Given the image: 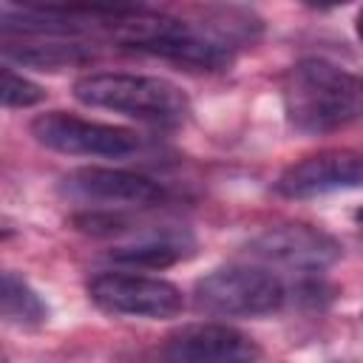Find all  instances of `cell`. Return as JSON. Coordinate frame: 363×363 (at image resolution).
I'll list each match as a JSON object with an SVG mask.
<instances>
[{
	"label": "cell",
	"instance_id": "6da1fadb",
	"mask_svg": "<svg viewBox=\"0 0 363 363\" xmlns=\"http://www.w3.org/2000/svg\"><path fill=\"white\" fill-rule=\"evenodd\" d=\"M105 31L125 48L164 57L201 71H218L233 62L241 43L255 37L258 23L252 20V14L238 9H216L210 11V17L204 11V20H187L150 9L119 6Z\"/></svg>",
	"mask_w": 363,
	"mask_h": 363
},
{
	"label": "cell",
	"instance_id": "7a4b0ae2",
	"mask_svg": "<svg viewBox=\"0 0 363 363\" xmlns=\"http://www.w3.org/2000/svg\"><path fill=\"white\" fill-rule=\"evenodd\" d=\"M286 122L303 133H329L363 116V79L337 62L306 57L281 79Z\"/></svg>",
	"mask_w": 363,
	"mask_h": 363
},
{
	"label": "cell",
	"instance_id": "3957f363",
	"mask_svg": "<svg viewBox=\"0 0 363 363\" xmlns=\"http://www.w3.org/2000/svg\"><path fill=\"white\" fill-rule=\"evenodd\" d=\"M74 96L88 108H105L150 125H182L190 116L187 94L153 74L128 71H94L74 82Z\"/></svg>",
	"mask_w": 363,
	"mask_h": 363
},
{
	"label": "cell",
	"instance_id": "277c9868",
	"mask_svg": "<svg viewBox=\"0 0 363 363\" xmlns=\"http://www.w3.org/2000/svg\"><path fill=\"white\" fill-rule=\"evenodd\" d=\"M196 306L221 318H258L278 312L286 301V286L278 275L261 267L230 264L216 267L193 286Z\"/></svg>",
	"mask_w": 363,
	"mask_h": 363
},
{
	"label": "cell",
	"instance_id": "5b68a950",
	"mask_svg": "<svg viewBox=\"0 0 363 363\" xmlns=\"http://www.w3.org/2000/svg\"><path fill=\"white\" fill-rule=\"evenodd\" d=\"M28 130L43 147L65 153V156L122 159L139 147L136 130L96 122V119H82V116H74L65 111H45V113L34 116Z\"/></svg>",
	"mask_w": 363,
	"mask_h": 363
},
{
	"label": "cell",
	"instance_id": "8992f818",
	"mask_svg": "<svg viewBox=\"0 0 363 363\" xmlns=\"http://www.w3.org/2000/svg\"><path fill=\"white\" fill-rule=\"evenodd\" d=\"M88 298L108 315L167 320L184 309V295L173 281L136 272H99L88 281Z\"/></svg>",
	"mask_w": 363,
	"mask_h": 363
},
{
	"label": "cell",
	"instance_id": "52a82bcc",
	"mask_svg": "<svg viewBox=\"0 0 363 363\" xmlns=\"http://www.w3.org/2000/svg\"><path fill=\"white\" fill-rule=\"evenodd\" d=\"M57 187L68 201L85 204L88 210L99 213H128L150 207L164 196L153 179L119 167H77L68 170Z\"/></svg>",
	"mask_w": 363,
	"mask_h": 363
},
{
	"label": "cell",
	"instance_id": "ba28073f",
	"mask_svg": "<svg viewBox=\"0 0 363 363\" xmlns=\"http://www.w3.org/2000/svg\"><path fill=\"white\" fill-rule=\"evenodd\" d=\"M275 193L286 199H312L337 190L363 187V150L323 147L286 164L275 179Z\"/></svg>",
	"mask_w": 363,
	"mask_h": 363
},
{
	"label": "cell",
	"instance_id": "9c48e42d",
	"mask_svg": "<svg viewBox=\"0 0 363 363\" xmlns=\"http://www.w3.org/2000/svg\"><path fill=\"white\" fill-rule=\"evenodd\" d=\"M250 255L269 261V264H281L289 269H326L332 267L343 247L335 235H329L320 227L303 224V221H286V224H275L264 233H258L250 241Z\"/></svg>",
	"mask_w": 363,
	"mask_h": 363
},
{
	"label": "cell",
	"instance_id": "30bf717a",
	"mask_svg": "<svg viewBox=\"0 0 363 363\" xmlns=\"http://www.w3.org/2000/svg\"><path fill=\"white\" fill-rule=\"evenodd\" d=\"M164 363H255L261 346L227 323H190L162 343Z\"/></svg>",
	"mask_w": 363,
	"mask_h": 363
},
{
	"label": "cell",
	"instance_id": "8fae6325",
	"mask_svg": "<svg viewBox=\"0 0 363 363\" xmlns=\"http://www.w3.org/2000/svg\"><path fill=\"white\" fill-rule=\"evenodd\" d=\"M196 241L187 230L173 227H156V230H139L128 244H119L108 252L111 261L125 267H145V269H164L179 261H184L193 252Z\"/></svg>",
	"mask_w": 363,
	"mask_h": 363
},
{
	"label": "cell",
	"instance_id": "7c38bea8",
	"mask_svg": "<svg viewBox=\"0 0 363 363\" xmlns=\"http://www.w3.org/2000/svg\"><path fill=\"white\" fill-rule=\"evenodd\" d=\"M3 57L20 65H34V68H65V65H79L94 57V48L79 43V40H62V37H37V40H23V43H6Z\"/></svg>",
	"mask_w": 363,
	"mask_h": 363
},
{
	"label": "cell",
	"instance_id": "4fadbf2b",
	"mask_svg": "<svg viewBox=\"0 0 363 363\" xmlns=\"http://www.w3.org/2000/svg\"><path fill=\"white\" fill-rule=\"evenodd\" d=\"M3 318L20 329H37L48 320V306L37 295V289L17 272L6 269L3 272Z\"/></svg>",
	"mask_w": 363,
	"mask_h": 363
},
{
	"label": "cell",
	"instance_id": "5bb4252c",
	"mask_svg": "<svg viewBox=\"0 0 363 363\" xmlns=\"http://www.w3.org/2000/svg\"><path fill=\"white\" fill-rule=\"evenodd\" d=\"M0 94H3V105L6 108H31V105L45 99V91L34 79L17 74L11 65L3 68V88H0Z\"/></svg>",
	"mask_w": 363,
	"mask_h": 363
},
{
	"label": "cell",
	"instance_id": "9a60e30c",
	"mask_svg": "<svg viewBox=\"0 0 363 363\" xmlns=\"http://www.w3.org/2000/svg\"><path fill=\"white\" fill-rule=\"evenodd\" d=\"M354 31H357V37L363 40V9L357 11V20H354Z\"/></svg>",
	"mask_w": 363,
	"mask_h": 363
},
{
	"label": "cell",
	"instance_id": "2e32d148",
	"mask_svg": "<svg viewBox=\"0 0 363 363\" xmlns=\"http://www.w3.org/2000/svg\"><path fill=\"white\" fill-rule=\"evenodd\" d=\"M354 221H357V224H360V227H363V207H360V210H357V213H354Z\"/></svg>",
	"mask_w": 363,
	"mask_h": 363
}]
</instances>
